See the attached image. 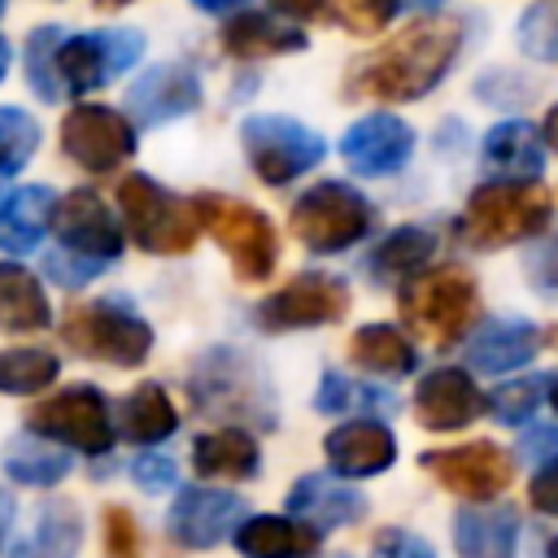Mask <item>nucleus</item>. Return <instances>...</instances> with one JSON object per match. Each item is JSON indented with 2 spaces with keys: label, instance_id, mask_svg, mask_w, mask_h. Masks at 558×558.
Masks as SVG:
<instances>
[{
  "label": "nucleus",
  "instance_id": "2f4dec72",
  "mask_svg": "<svg viewBox=\"0 0 558 558\" xmlns=\"http://www.w3.org/2000/svg\"><path fill=\"white\" fill-rule=\"evenodd\" d=\"M0 466L13 484H26V488H52L70 475V453H61V445L35 436V432H22V436H9L4 440V453H0Z\"/></svg>",
  "mask_w": 558,
  "mask_h": 558
},
{
  "label": "nucleus",
  "instance_id": "bf43d9fd",
  "mask_svg": "<svg viewBox=\"0 0 558 558\" xmlns=\"http://www.w3.org/2000/svg\"><path fill=\"white\" fill-rule=\"evenodd\" d=\"M545 558H558V536H554V541L545 545Z\"/></svg>",
  "mask_w": 558,
  "mask_h": 558
},
{
  "label": "nucleus",
  "instance_id": "bb28decb",
  "mask_svg": "<svg viewBox=\"0 0 558 558\" xmlns=\"http://www.w3.org/2000/svg\"><path fill=\"white\" fill-rule=\"evenodd\" d=\"M52 205H57V196L44 183H26V187L9 192L0 201V248L17 253V257L35 253L52 227Z\"/></svg>",
  "mask_w": 558,
  "mask_h": 558
},
{
  "label": "nucleus",
  "instance_id": "aec40b11",
  "mask_svg": "<svg viewBox=\"0 0 558 558\" xmlns=\"http://www.w3.org/2000/svg\"><path fill=\"white\" fill-rule=\"evenodd\" d=\"M323 453L340 480H371L397 462V436L375 418H349L323 436Z\"/></svg>",
  "mask_w": 558,
  "mask_h": 558
},
{
  "label": "nucleus",
  "instance_id": "cd10ccee",
  "mask_svg": "<svg viewBox=\"0 0 558 558\" xmlns=\"http://www.w3.org/2000/svg\"><path fill=\"white\" fill-rule=\"evenodd\" d=\"M484 166L501 179H536L545 170L541 131L523 118H506L484 135Z\"/></svg>",
  "mask_w": 558,
  "mask_h": 558
},
{
  "label": "nucleus",
  "instance_id": "58836bf2",
  "mask_svg": "<svg viewBox=\"0 0 558 558\" xmlns=\"http://www.w3.org/2000/svg\"><path fill=\"white\" fill-rule=\"evenodd\" d=\"M541 392H545V375H523V379H510V384H497L488 397H484V410L506 423V427H523L536 405H541Z\"/></svg>",
  "mask_w": 558,
  "mask_h": 558
},
{
  "label": "nucleus",
  "instance_id": "5701e85b",
  "mask_svg": "<svg viewBox=\"0 0 558 558\" xmlns=\"http://www.w3.org/2000/svg\"><path fill=\"white\" fill-rule=\"evenodd\" d=\"M536 353H541V331H536V323H527V318H488V323L471 336L466 362H471L475 371H484V375H506V371L527 366Z\"/></svg>",
  "mask_w": 558,
  "mask_h": 558
},
{
  "label": "nucleus",
  "instance_id": "f3484780",
  "mask_svg": "<svg viewBox=\"0 0 558 558\" xmlns=\"http://www.w3.org/2000/svg\"><path fill=\"white\" fill-rule=\"evenodd\" d=\"M340 157L353 174L384 179L414 157V126L397 113H366L340 135Z\"/></svg>",
  "mask_w": 558,
  "mask_h": 558
},
{
  "label": "nucleus",
  "instance_id": "a19ab883",
  "mask_svg": "<svg viewBox=\"0 0 558 558\" xmlns=\"http://www.w3.org/2000/svg\"><path fill=\"white\" fill-rule=\"evenodd\" d=\"M331 13L349 35H379L401 13V4L397 0H331Z\"/></svg>",
  "mask_w": 558,
  "mask_h": 558
},
{
  "label": "nucleus",
  "instance_id": "6ab92c4d",
  "mask_svg": "<svg viewBox=\"0 0 558 558\" xmlns=\"http://www.w3.org/2000/svg\"><path fill=\"white\" fill-rule=\"evenodd\" d=\"M414 414L427 432H458L484 414V392L462 366H436L414 384Z\"/></svg>",
  "mask_w": 558,
  "mask_h": 558
},
{
  "label": "nucleus",
  "instance_id": "412c9836",
  "mask_svg": "<svg viewBox=\"0 0 558 558\" xmlns=\"http://www.w3.org/2000/svg\"><path fill=\"white\" fill-rule=\"evenodd\" d=\"M231 541L244 558H314L323 549V532L292 514H244Z\"/></svg>",
  "mask_w": 558,
  "mask_h": 558
},
{
  "label": "nucleus",
  "instance_id": "6e6552de",
  "mask_svg": "<svg viewBox=\"0 0 558 558\" xmlns=\"http://www.w3.org/2000/svg\"><path fill=\"white\" fill-rule=\"evenodd\" d=\"M288 227L310 253H344L349 244L371 235L375 205L357 187H349L340 179H323V183H314L310 192L296 196V205L288 214Z\"/></svg>",
  "mask_w": 558,
  "mask_h": 558
},
{
  "label": "nucleus",
  "instance_id": "2eb2a0df",
  "mask_svg": "<svg viewBox=\"0 0 558 558\" xmlns=\"http://www.w3.org/2000/svg\"><path fill=\"white\" fill-rule=\"evenodd\" d=\"M418 462L445 493L466 497V501H488L501 488H510V480H514L510 453L501 445H493V440H471V445H453V449H427Z\"/></svg>",
  "mask_w": 558,
  "mask_h": 558
},
{
  "label": "nucleus",
  "instance_id": "0eeeda50",
  "mask_svg": "<svg viewBox=\"0 0 558 558\" xmlns=\"http://www.w3.org/2000/svg\"><path fill=\"white\" fill-rule=\"evenodd\" d=\"M118 209H122V222H126L131 240L144 253H157V257L192 253V244L201 235L192 201L174 196L170 187H161L148 174H126L118 183Z\"/></svg>",
  "mask_w": 558,
  "mask_h": 558
},
{
  "label": "nucleus",
  "instance_id": "864d4df0",
  "mask_svg": "<svg viewBox=\"0 0 558 558\" xmlns=\"http://www.w3.org/2000/svg\"><path fill=\"white\" fill-rule=\"evenodd\" d=\"M201 13H235L240 9V0H192Z\"/></svg>",
  "mask_w": 558,
  "mask_h": 558
},
{
  "label": "nucleus",
  "instance_id": "5fc2aeb1",
  "mask_svg": "<svg viewBox=\"0 0 558 558\" xmlns=\"http://www.w3.org/2000/svg\"><path fill=\"white\" fill-rule=\"evenodd\" d=\"M9 70H13V44L0 35V83L9 78Z\"/></svg>",
  "mask_w": 558,
  "mask_h": 558
},
{
  "label": "nucleus",
  "instance_id": "c03bdc74",
  "mask_svg": "<svg viewBox=\"0 0 558 558\" xmlns=\"http://www.w3.org/2000/svg\"><path fill=\"white\" fill-rule=\"evenodd\" d=\"M371 558H436V554L423 536H414L405 527H384L371 541Z\"/></svg>",
  "mask_w": 558,
  "mask_h": 558
},
{
  "label": "nucleus",
  "instance_id": "9d476101",
  "mask_svg": "<svg viewBox=\"0 0 558 558\" xmlns=\"http://www.w3.org/2000/svg\"><path fill=\"white\" fill-rule=\"evenodd\" d=\"M240 144H244V157H248L253 174L266 187H283V183L310 174L327 157L323 135L310 131L296 118H283V113H253V118H244L240 122Z\"/></svg>",
  "mask_w": 558,
  "mask_h": 558
},
{
  "label": "nucleus",
  "instance_id": "39448f33",
  "mask_svg": "<svg viewBox=\"0 0 558 558\" xmlns=\"http://www.w3.org/2000/svg\"><path fill=\"white\" fill-rule=\"evenodd\" d=\"M61 340L96 362L109 366H144L153 353V327L126 296H96L87 305H74L61 323Z\"/></svg>",
  "mask_w": 558,
  "mask_h": 558
},
{
  "label": "nucleus",
  "instance_id": "393cba45",
  "mask_svg": "<svg viewBox=\"0 0 558 558\" xmlns=\"http://www.w3.org/2000/svg\"><path fill=\"white\" fill-rule=\"evenodd\" d=\"M453 549L458 558H514L519 549V514L510 506H462L453 514Z\"/></svg>",
  "mask_w": 558,
  "mask_h": 558
},
{
  "label": "nucleus",
  "instance_id": "b1692460",
  "mask_svg": "<svg viewBox=\"0 0 558 558\" xmlns=\"http://www.w3.org/2000/svg\"><path fill=\"white\" fill-rule=\"evenodd\" d=\"M222 48L240 61H257V57H283V52H301L310 39L301 26L292 22H279L270 13H257V9H235L227 22H222Z\"/></svg>",
  "mask_w": 558,
  "mask_h": 558
},
{
  "label": "nucleus",
  "instance_id": "4468645a",
  "mask_svg": "<svg viewBox=\"0 0 558 558\" xmlns=\"http://www.w3.org/2000/svg\"><path fill=\"white\" fill-rule=\"evenodd\" d=\"M52 231H57V248H65V253H74L83 262H96V266L118 262L122 248H126L118 214L92 187H74L65 196H57Z\"/></svg>",
  "mask_w": 558,
  "mask_h": 558
},
{
  "label": "nucleus",
  "instance_id": "4c0bfd02",
  "mask_svg": "<svg viewBox=\"0 0 558 558\" xmlns=\"http://www.w3.org/2000/svg\"><path fill=\"white\" fill-rule=\"evenodd\" d=\"M39 140H44V131H39L35 113H26L17 105H0V179H13L17 170H26Z\"/></svg>",
  "mask_w": 558,
  "mask_h": 558
},
{
  "label": "nucleus",
  "instance_id": "79ce46f5",
  "mask_svg": "<svg viewBox=\"0 0 558 558\" xmlns=\"http://www.w3.org/2000/svg\"><path fill=\"white\" fill-rule=\"evenodd\" d=\"M105 554L109 558H140V527L126 506H105Z\"/></svg>",
  "mask_w": 558,
  "mask_h": 558
},
{
  "label": "nucleus",
  "instance_id": "c85d7f7f",
  "mask_svg": "<svg viewBox=\"0 0 558 558\" xmlns=\"http://www.w3.org/2000/svg\"><path fill=\"white\" fill-rule=\"evenodd\" d=\"M349 357L371 371V375H384V379H401V375H414L418 371V349L405 331L388 327V323H366L349 336Z\"/></svg>",
  "mask_w": 558,
  "mask_h": 558
},
{
  "label": "nucleus",
  "instance_id": "ea45409f",
  "mask_svg": "<svg viewBox=\"0 0 558 558\" xmlns=\"http://www.w3.org/2000/svg\"><path fill=\"white\" fill-rule=\"evenodd\" d=\"M519 48L536 61H558V0H536L519 17Z\"/></svg>",
  "mask_w": 558,
  "mask_h": 558
},
{
  "label": "nucleus",
  "instance_id": "423d86ee",
  "mask_svg": "<svg viewBox=\"0 0 558 558\" xmlns=\"http://www.w3.org/2000/svg\"><path fill=\"white\" fill-rule=\"evenodd\" d=\"M192 209H196L201 231H209L218 240V248L231 257V266L244 283L270 279V270L279 262V235L257 205L227 196V192H196Z\"/></svg>",
  "mask_w": 558,
  "mask_h": 558
},
{
  "label": "nucleus",
  "instance_id": "f03ea898",
  "mask_svg": "<svg viewBox=\"0 0 558 558\" xmlns=\"http://www.w3.org/2000/svg\"><path fill=\"white\" fill-rule=\"evenodd\" d=\"M397 314L427 349H453L480 318V288L466 266H432L397 288Z\"/></svg>",
  "mask_w": 558,
  "mask_h": 558
},
{
  "label": "nucleus",
  "instance_id": "e433bc0d",
  "mask_svg": "<svg viewBox=\"0 0 558 558\" xmlns=\"http://www.w3.org/2000/svg\"><path fill=\"white\" fill-rule=\"evenodd\" d=\"M61 26H35L22 44V74H26V87L44 100V105H57L65 100V87L57 78V44H61Z\"/></svg>",
  "mask_w": 558,
  "mask_h": 558
},
{
  "label": "nucleus",
  "instance_id": "4d7b16f0",
  "mask_svg": "<svg viewBox=\"0 0 558 558\" xmlns=\"http://www.w3.org/2000/svg\"><path fill=\"white\" fill-rule=\"evenodd\" d=\"M549 384V405H554V414H558V375L554 379H545Z\"/></svg>",
  "mask_w": 558,
  "mask_h": 558
},
{
  "label": "nucleus",
  "instance_id": "c756f323",
  "mask_svg": "<svg viewBox=\"0 0 558 558\" xmlns=\"http://www.w3.org/2000/svg\"><path fill=\"white\" fill-rule=\"evenodd\" d=\"M48 323H52V305L44 296V283L17 262H0V331L26 336V331H44Z\"/></svg>",
  "mask_w": 558,
  "mask_h": 558
},
{
  "label": "nucleus",
  "instance_id": "72a5a7b5",
  "mask_svg": "<svg viewBox=\"0 0 558 558\" xmlns=\"http://www.w3.org/2000/svg\"><path fill=\"white\" fill-rule=\"evenodd\" d=\"M432 253H436V235H432L427 227H397V231H388V235L375 244L366 270H371L379 283H384V279H410V275H418V270L432 262Z\"/></svg>",
  "mask_w": 558,
  "mask_h": 558
},
{
  "label": "nucleus",
  "instance_id": "680f3d73",
  "mask_svg": "<svg viewBox=\"0 0 558 558\" xmlns=\"http://www.w3.org/2000/svg\"><path fill=\"white\" fill-rule=\"evenodd\" d=\"M4 13H9V0H0V17H4Z\"/></svg>",
  "mask_w": 558,
  "mask_h": 558
},
{
  "label": "nucleus",
  "instance_id": "49530a36",
  "mask_svg": "<svg viewBox=\"0 0 558 558\" xmlns=\"http://www.w3.org/2000/svg\"><path fill=\"white\" fill-rule=\"evenodd\" d=\"M131 475H135V484H140L144 493H166V488H174V480H179V471H174V462H170L166 453H140V458L131 462Z\"/></svg>",
  "mask_w": 558,
  "mask_h": 558
},
{
  "label": "nucleus",
  "instance_id": "8fccbe9b",
  "mask_svg": "<svg viewBox=\"0 0 558 558\" xmlns=\"http://www.w3.org/2000/svg\"><path fill=\"white\" fill-rule=\"evenodd\" d=\"M323 4H327V0H270V9H275L279 17H288V22H310V17L323 13Z\"/></svg>",
  "mask_w": 558,
  "mask_h": 558
},
{
  "label": "nucleus",
  "instance_id": "9b49d317",
  "mask_svg": "<svg viewBox=\"0 0 558 558\" xmlns=\"http://www.w3.org/2000/svg\"><path fill=\"white\" fill-rule=\"evenodd\" d=\"M26 432L52 440V445H70L87 458H100L113 449L118 427H113V410L105 401L100 388L92 384H70L61 392H52L48 401H39L26 414Z\"/></svg>",
  "mask_w": 558,
  "mask_h": 558
},
{
  "label": "nucleus",
  "instance_id": "7c9ffc66",
  "mask_svg": "<svg viewBox=\"0 0 558 558\" xmlns=\"http://www.w3.org/2000/svg\"><path fill=\"white\" fill-rule=\"evenodd\" d=\"M113 427L131 440V445H161L179 432V410L166 397L161 384H140L135 392H126V401L118 405Z\"/></svg>",
  "mask_w": 558,
  "mask_h": 558
},
{
  "label": "nucleus",
  "instance_id": "20e7f679",
  "mask_svg": "<svg viewBox=\"0 0 558 558\" xmlns=\"http://www.w3.org/2000/svg\"><path fill=\"white\" fill-rule=\"evenodd\" d=\"M554 201L536 179H488L466 196V209L458 218V235L471 248H506L519 240H532L549 227Z\"/></svg>",
  "mask_w": 558,
  "mask_h": 558
},
{
  "label": "nucleus",
  "instance_id": "f257e3e1",
  "mask_svg": "<svg viewBox=\"0 0 558 558\" xmlns=\"http://www.w3.org/2000/svg\"><path fill=\"white\" fill-rule=\"evenodd\" d=\"M462 52V22L458 17H418L405 31H397L379 52L353 65L349 92L371 96L384 105H405L445 83Z\"/></svg>",
  "mask_w": 558,
  "mask_h": 558
},
{
  "label": "nucleus",
  "instance_id": "c9c22d12",
  "mask_svg": "<svg viewBox=\"0 0 558 558\" xmlns=\"http://www.w3.org/2000/svg\"><path fill=\"white\" fill-rule=\"evenodd\" d=\"M61 371V357L52 349L26 344V349H0V392L4 397H35L44 392Z\"/></svg>",
  "mask_w": 558,
  "mask_h": 558
},
{
  "label": "nucleus",
  "instance_id": "6e6d98bb",
  "mask_svg": "<svg viewBox=\"0 0 558 558\" xmlns=\"http://www.w3.org/2000/svg\"><path fill=\"white\" fill-rule=\"evenodd\" d=\"M401 9H414V13H436L445 0H397Z\"/></svg>",
  "mask_w": 558,
  "mask_h": 558
},
{
  "label": "nucleus",
  "instance_id": "09e8293b",
  "mask_svg": "<svg viewBox=\"0 0 558 558\" xmlns=\"http://www.w3.org/2000/svg\"><path fill=\"white\" fill-rule=\"evenodd\" d=\"M519 453L532 462H558V427H536L519 440Z\"/></svg>",
  "mask_w": 558,
  "mask_h": 558
},
{
  "label": "nucleus",
  "instance_id": "a18cd8bd",
  "mask_svg": "<svg viewBox=\"0 0 558 558\" xmlns=\"http://www.w3.org/2000/svg\"><path fill=\"white\" fill-rule=\"evenodd\" d=\"M105 266H96V262H83V257H74V253H65V248H52L48 257H44V275H52L61 288H83L92 275H100Z\"/></svg>",
  "mask_w": 558,
  "mask_h": 558
},
{
  "label": "nucleus",
  "instance_id": "473e14b6",
  "mask_svg": "<svg viewBox=\"0 0 558 558\" xmlns=\"http://www.w3.org/2000/svg\"><path fill=\"white\" fill-rule=\"evenodd\" d=\"M83 541V519L70 501H44L35 514V532L22 536L9 558H74Z\"/></svg>",
  "mask_w": 558,
  "mask_h": 558
},
{
  "label": "nucleus",
  "instance_id": "ddd939ff",
  "mask_svg": "<svg viewBox=\"0 0 558 558\" xmlns=\"http://www.w3.org/2000/svg\"><path fill=\"white\" fill-rule=\"evenodd\" d=\"M135 144H140L135 122L113 105L83 100V105L65 109V118H61V153L87 174L118 170L122 161L135 157Z\"/></svg>",
  "mask_w": 558,
  "mask_h": 558
},
{
  "label": "nucleus",
  "instance_id": "37998d69",
  "mask_svg": "<svg viewBox=\"0 0 558 558\" xmlns=\"http://www.w3.org/2000/svg\"><path fill=\"white\" fill-rule=\"evenodd\" d=\"M523 275L541 296H558V235H549L545 244H532L523 257Z\"/></svg>",
  "mask_w": 558,
  "mask_h": 558
},
{
  "label": "nucleus",
  "instance_id": "603ef678",
  "mask_svg": "<svg viewBox=\"0 0 558 558\" xmlns=\"http://www.w3.org/2000/svg\"><path fill=\"white\" fill-rule=\"evenodd\" d=\"M541 144H549V148L558 153V105H549V113H545V122H541Z\"/></svg>",
  "mask_w": 558,
  "mask_h": 558
},
{
  "label": "nucleus",
  "instance_id": "052dcab7",
  "mask_svg": "<svg viewBox=\"0 0 558 558\" xmlns=\"http://www.w3.org/2000/svg\"><path fill=\"white\" fill-rule=\"evenodd\" d=\"M549 340H554V344H558V323H554V331H549Z\"/></svg>",
  "mask_w": 558,
  "mask_h": 558
},
{
  "label": "nucleus",
  "instance_id": "7ed1b4c3",
  "mask_svg": "<svg viewBox=\"0 0 558 558\" xmlns=\"http://www.w3.org/2000/svg\"><path fill=\"white\" fill-rule=\"evenodd\" d=\"M187 397L201 414H218V418H240V423H257V427H275V418H279L270 375L262 371L257 357H248L231 344H214L196 357V366L187 375Z\"/></svg>",
  "mask_w": 558,
  "mask_h": 558
},
{
  "label": "nucleus",
  "instance_id": "4be33fe9",
  "mask_svg": "<svg viewBox=\"0 0 558 558\" xmlns=\"http://www.w3.org/2000/svg\"><path fill=\"white\" fill-rule=\"evenodd\" d=\"M288 514L301 523H318V532L327 527H344L357 523L366 514V497L357 488H349V480H331V475H301L288 488Z\"/></svg>",
  "mask_w": 558,
  "mask_h": 558
},
{
  "label": "nucleus",
  "instance_id": "dca6fc26",
  "mask_svg": "<svg viewBox=\"0 0 558 558\" xmlns=\"http://www.w3.org/2000/svg\"><path fill=\"white\" fill-rule=\"evenodd\" d=\"M196 109H201V74L187 61L148 65L126 87V113L140 126H166V122L187 118Z\"/></svg>",
  "mask_w": 558,
  "mask_h": 558
},
{
  "label": "nucleus",
  "instance_id": "1a4fd4ad",
  "mask_svg": "<svg viewBox=\"0 0 558 558\" xmlns=\"http://www.w3.org/2000/svg\"><path fill=\"white\" fill-rule=\"evenodd\" d=\"M144 57V31L135 26H100V31H65L57 44V78L65 96H87L122 78Z\"/></svg>",
  "mask_w": 558,
  "mask_h": 558
},
{
  "label": "nucleus",
  "instance_id": "a211bd4d",
  "mask_svg": "<svg viewBox=\"0 0 558 558\" xmlns=\"http://www.w3.org/2000/svg\"><path fill=\"white\" fill-rule=\"evenodd\" d=\"M244 519V501L222 488H183L166 514V532L183 549H214L222 545L235 523Z\"/></svg>",
  "mask_w": 558,
  "mask_h": 558
},
{
  "label": "nucleus",
  "instance_id": "a878e982",
  "mask_svg": "<svg viewBox=\"0 0 558 558\" xmlns=\"http://www.w3.org/2000/svg\"><path fill=\"white\" fill-rule=\"evenodd\" d=\"M192 471L201 480H253L262 471V453L253 432L244 427H214L192 440Z\"/></svg>",
  "mask_w": 558,
  "mask_h": 558
},
{
  "label": "nucleus",
  "instance_id": "de8ad7c7",
  "mask_svg": "<svg viewBox=\"0 0 558 558\" xmlns=\"http://www.w3.org/2000/svg\"><path fill=\"white\" fill-rule=\"evenodd\" d=\"M527 501H532V510L558 519V462H541L536 466V475L527 480Z\"/></svg>",
  "mask_w": 558,
  "mask_h": 558
},
{
  "label": "nucleus",
  "instance_id": "3c124183",
  "mask_svg": "<svg viewBox=\"0 0 558 558\" xmlns=\"http://www.w3.org/2000/svg\"><path fill=\"white\" fill-rule=\"evenodd\" d=\"M13 519H17V501H13L9 488H0V549H4V541L13 532Z\"/></svg>",
  "mask_w": 558,
  "mask_h": 558
},
{
  "label": "nucleus",
  "instance_id": "f8f14e48",
  "mask_svg": "<svg viewBox=\"0 0 558 558\" xmlns=\"http://www.w3.org/2000/svg\"><path fill=\"white\" fill-rule=\"evenodd\" d=\"M349 305H353V296H349V283L340 275L301 270L283 288H275L266 301H257L253 323L262 331H270V336H279V331H305V327L340 323L349 314Z\"/></svg>",
  "mask_w": 558,
  "mask_h": 558
},
{
  "label": "nucleus",
  "instance_id": "13d9d810",
  "mask_svg": "<svg viewBox=\"0 0 558 558\" xmlns=\"http://www.w3.org/2000/svg\"><path fill=\"white\" fill-rule=\"evenodd\" d=\"M100 9H126V4H135V0H96Z\"/></svg>",
  "mask_w": 558,
  "mask_h": 558
},
{
  "label": "nucleus",
  "instance_id": "f704fd0d",
  "mask_svg": "<svg viewBox=\"0 0 558 558\" xmlns=\"http://www.w3.org/2000/svg\"><path fill=\"white\" fill-rule=\"evenodd\" d=\"M314 410H323V414H392L397 410V397H392V388H384V384H357V379H344L340 371H327L323 375V384H318V392H314Z\"/></svg>",
  "mask_w": 558,
  "mask_h": 558
}]
</instances>
